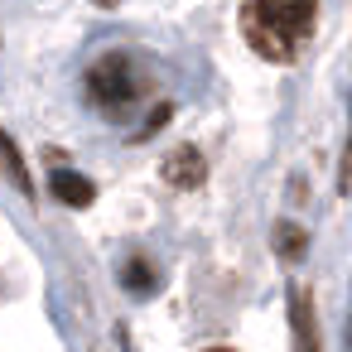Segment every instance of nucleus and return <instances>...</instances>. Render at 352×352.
I'll use <instances>...</instances> for the list:
<instances>
[{"mask_svg":"<svg viewBox=\"0 0 352 352\" xmlns=\"http://www.w3.org/2000/svg\"><path fill=\"white\" fill-rule=\"evenodd\" d=\"M314 20L318 6H309V0H256L241 10V34L265 63H294Z\"/></svg>","mask_w":352,"mask_h":352,"instance_id":"f257e3e1","label":"nucleus"},{"mask_svg":"<svg viewBox=\"0 0 352 352\" xmlns=\"http://www.w3.org/2000/svg\"><path fill=\"white\" fill-rule=\"evenodd\" d=\"M140 92V78H135V63L126 54H102L92 68H87V97L107 111H121L131 107Z\"/></svg>","mask_w":352,"mask_h":352,"instance_id":"f03ea898","label":"nucleus"},{"mask_svg":"<svg viewBox=\"0 0 352 352\" xmlns=\"http://www.w3.org/2000/svg\"><path fill=\"white\" fill-rule=\"evenodd\" d=\"M164 179L188 193V188H198V184L208 179V164H203V155H198L193 145H179V150L164 160Z\"/></svg>","mask_w":352,"mask_h":352,"instance_id":"7ed1b4c3","label":"nucleus"},{"mask_svg":"<svg viewBox=\"0 0 352 352\" xmlns=\"http://www.w3.org/2000/svg\"><path fill=\"white\" fill-rule=\"evenodd\" d=\"M49 188H54V198L68 203V208H92V198H97L92 179L78 174V169H68V164H58V169L49 174Z\"/></svg>","mask_w":352,"mask_h":352,"instance_id":"20e7f679","label":"nucleus"},{"mask_svg":"<svg viewBox=\"0 0 352 352\" xmlns=\"http://www.w3.org/2000/svg\"><path fill=\"white\" fill-rule=\"evenodd\" d=\"M289 304H294V309H289V323H294V352H318V333H314V304H309V294L294 289Z\"/></svg>","mask_w":352,"mask_h":352,"instance_id":"39448f33","label":"nucleus"},{"mask_svg":"<svg viewBox=\"0 0 352 352\" xmlns=\"http://www.w3.org/2000/svg\"><path fill=\"white\" fill-rule=\"evenodd\" d=\"M121 285H126L131 294L150 299V294L160 289V270L150 265V256H126V265H121Z\"/></svg>","mask_w":352,"mask_h":352,"instance_id":"423d86ee","label":"nucleus"},{"mask_svg":"<svg viewBox=\"0 0 352 352\" xmlns=\"http://www.w3.org/2000/svg\"><path fill=\"white\" fill-rule=\"evenodd\" d=\"M0 169L15 179V188H20L25 198H34V179H30V169H25V160H20V150H15V140H10L6 131H0Z\"/></svg>","mask_w":352,"mask_h":352,"instance_id":"0eeeda50","label":"nucleus"},{"mask_svg":"<svg viewBox=\"0 0 352 352\" xmlns=\"http://www.w3.org/2000/svg\"><path fill=\"white\" fill-rule=\"evenodd\" d=\"M304 246H309V236H304L299 222H280V227H275V251H280L285 261H299Z\"/></svg>","mask_w":352,"mask_h":352,"instance_id":"6e6552de","label":"nucleus"},{"mask_svg":"<svg viewBox=\"0 0 352 352\" xmlns=\"http://www.w3.org/2000/svg\"><path fill=\"white\" fill-rule=\"evenodd\" d=\"M208 352H232V347H208Z\"/></svg>","mask_w":352,"mask_h":352,"instance_id":"1a4fd4ad","label":"nucleus"}]
</instances>
